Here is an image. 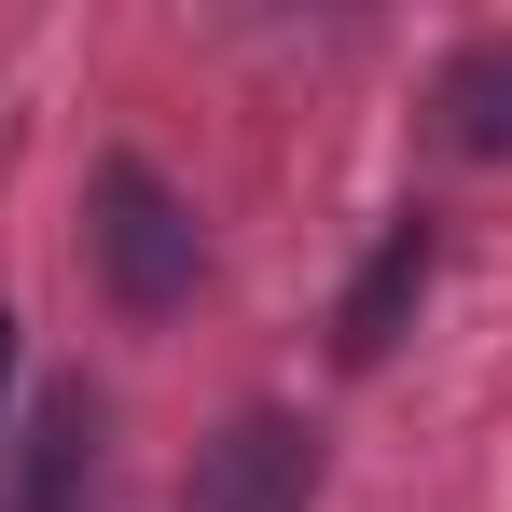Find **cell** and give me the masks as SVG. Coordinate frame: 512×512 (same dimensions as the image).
Instances as JSON below:
<instances>
[{"label": "cell", "instance_id": "obj_6", "mask_svg": "<svg viewBox=\"0 0 512 512\" xmlns=\"http://www.w3.org/2000/svg\"><path fill=\"white\" fill-rule=\"evenodd\" d=\"M0 388H14V319H0Z\"/></svg>", "mask_w": 512, "mask_h": 512}, {"label": "cell", "instance_id": "obj_5", "mask_svg": "<svg viewBox=\"0 0 512 512\" xmlns=\"http://www.w3.org/2000/svg\"><path fill=\"white\" fill-rule=\"evenodd\" d=\"M443 125H457V153H512V28H499V42H457Z\"/></svg>", "mask_w": 512, "mask_h": 512}, {"label": "cell", "instance_id": "obj_3", "mask_svg": "<svg viewBox=\"0 0 512 512\" xmlns=\"http://www.w3.org/2000/svg\"><path fill=\"white\" fill-rule=\"evenodd\" d=\"M416 291H429V222L402 208V222L374 236V263L346 277V305H333V360H346V374H374V360L402 346V319H416Z\"/></svg>", "mask_w": 512, "mask_h": 512}, {"label": "cell", "instance_id": "obj_4", "mask_svg": "<svg viewBox=\"0 0 512 512\" xmlns=\"http://www.w3.org/2000/svg\"><path fill=\"white\" fill-rule=\"evenodd\" d=\"M97 485V388H42L28 416V471H14V512H84Z\"/></svg>", "mask_w": 512, "mask_h": 512}, {"label": "cell", "instance_id": "obj_2", "mask_svg": "<svg viewBox=\"0 0 512 512\" xmlns=\"http://www.w3.org/2000/svg\"><path fill=\"white\" fill-rule=\"evenodd\" d=\"M180 512H319V429L291 402L222 416L194 443V471H180Z\"/></svg>", "mask_w": 512, "mask_h": 512}, {"label": "cell", "instance_id": "obj_1", "mask_svg": "<svg viewBox=\"0 0 512 512\" xmlns=\"http://www.w3.org/2000/svg\"><path fill=\"white\" fill-rule=\"evenodd\" d=\"M84 263H97V291H111L125 319H180L194 277H208V222H194V194H180L153 153H97V180H84Z\"/></svg>", "mask_w": 512, "mask_h": 512}]
</instances>
